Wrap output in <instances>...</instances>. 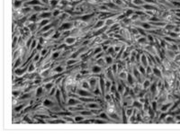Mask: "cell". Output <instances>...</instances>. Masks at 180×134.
<instances>
[{
  "instance_id": "obj_28",
  "label": "cell",
  "mask_w": 180,
  "mask_h": 134,
  "mask_svg": "<svg viewBox=\"0 0 180 134\" xmlns=\"http://www.w3.org/2000/svg\"><path fill=\"white\" fill-rule=\"evenodd\" d=\"M99 118L104 119V120L107 121H111V118H110V116H109V114L106 113L105 112H101L100 113H99Z\"/></svg>"
},
{
  "instance_id": "obj_58",
  "label": "cell",
  "mask_w": 180,
  "mask_h": 134,
  "mask_svg": "<svg viewBox=\"0 0 180 134\" xmlns=\"http://www.w3.org/2000/svg\"><path fill=\"white\" fill-rule=\"evenodd\" d=\"M20 95V91H15L14 90V92H13V95L15 97V96H19Z\"/></svg>"
},
{
  "instance_id": "obj_22",
  "label": "cell",
  "mask_w": 180,
  "mask_h": 134,
  "mask_svg": "<svg viewBox=\"0 0 180 134\" xmlns=\"http://www.w3.org/2000/svg\"><path fill=\"white\" fill-rule=\"evenodd\" d=\"M52 23V21H51V19H42V20H41L38 23H39V27H40V29L41 28H42V27H44V26H46V25H48L49 23ZM39 29V30H40Z\"/></svg>"
},
{
  "instance_id": "obj_24",
  "label": "cell",
  "mask_w": 180,
  "mask_h": 134,
  "mask_svg": "<svg viewBox=\"0 0 180 134\" xmlns=\"http://www.w3.org/2000/svg\"><path fill=\"white\" fill-rule=\"evenodd\" d=\"M54 85H55V83L53 81L44 83V89H45V91H47V92H50L51 89L54 87Z\"/></svg>"
},
{
  "instance_id": "obj_30",
  "label": "cell",
  "mask_w": 180,
  "mask_h": 134,
  "mask_svg": "<svg viewBox=\"0 0 180 134\" xmlns=\"http://www.w3.org/2000/svg\"><path fill=\"white\" fill-rule=\"evenodd\" d=\"M61 36H62V33H61L60 31H59V30L57 29L55 31V33H54V34H53L52 39L54 40V41H56V40H59L60 38H61Z\"/></svg>"
},
{
  "instance_id": "obj_19",
  "label": "cell",
  "mask_w": 180,
  "mask_h": 134,
  "mask_svg": "<svg viewBox=\"0 0 180 134\" xmlns=\"http://www.w3.org/2000/svg\"><path fill=\"white\" fill-rule=\"evenodd\" d=\"M36 63H34L33 61L30 62L29 65H28V69H27V73H29V74H31V73H33L36 69V66H35Z\"/></svg>"
},
{
  "instance_id": "obj_50",
  "label": "cell",
  "mask_w": 180,
  "mask_h": 134,
  "mask_svg": "<svg viewBox=\"0 0 180 134\" xmlns=\"http://www.w3.org/2000/svg\"><path fill=\"white\" fill-rule=\"evenodd\" d=\"M63 119L66 121V123H69V121H70V123H75V119H72V118H70V117H66V116H65Z\"/></svg>"
},
{
  "instance_id": "obj_43",
  "label": "cell",
  "mask_w": 180,
  "mask_h": 134,
  "mask_svg": "<svg viewBox=\"0 0 180 134\" xmlns=\"http://www.w3.org/2000/svg\"><path fill=\"white\" fill-rule=\"evenodd\" d=\"M109 116L111 118L112 121H119V116L115 113H108Z\"/></svg>"
},
{
  "instance_id": "obj_37",
  "label": "cell",
  "mask_w": 180,
  "mask_h": 134,
  "mask_svg": "<svg viewBox=\"0 0 180 134\" xmlns=\"http://www.w3.org/2000/svg\"><path fill=\"white\" fill-rule=\"evenodd\" d=\"M21 63H23V59L22 58H19V59H17L15 61H14V67H13V69H15L17 68H19V66L21 65Z\"/></svg>"
},
{
  "instance_id": "obj_4",
  "label": "cell",
  "mask_w": 180,
  "mask_h": 134,
  "mask_svg": "<svg viewBox=\"0 0 180 134\" xmlns=\"http://www.w3.org/2000/svg\"><path fill=\"white\" fill-rule=\"evenodd\" d=\"M104 26H106L105 25V20L104 19H100V20H98L95 23V24L93 25L92 29H93V31H98L99 29H102L103 27Z\"/></svg>"
},
{
  "instance_id": "obj_6",
  "label": "cell",
  "mask_w": 180,
  "mask_h": 134,
  "mask_svg": "<svg viewBox=\"0 0 180 134\" xmlns=\"http://www.w3.org/2000/svg\"><path fill=\"white\" fill-rule=\"evenodd\" d=\"M27 69H28V65L26 67H23V68H17L14 69V74L16 77H22L24 75V73H27Z\"/></svg>"
},
{
  "instance_id": "obj_27",
  "label": "cell",
  "mask_w": 180,
  "mask_h": 134,
  "mask_svg": "<svg viewBox=\"0 0 180 134\" xmlns=\"http://www.w3.org/2000/svg\"><path fill=\"white\" fill-rule=\"evenodd\" d=\"M157 87H158V84L156 82H152L151 85V87H150V91H151V93L152 95H155V93H156V91H157Z\"/></svg>"
},
{
  "instance_id": "obj_1",
  "label": "cell",
  "mask_w": 180,
  "mask_h": 134,
  "mask_svg": "<svg viewBox=\"0 0 180 134\" xmlns=\"http://www.w3.org/2000/svg\"><path fill=\"white\" fill-rule=\"evenodd\" d=\"M73 27H74V22L68 21V22H63L62 23H61L59 26L58 30L62 33V32H65V31H69V30H72Z\"/></svg>"
},
{
  "instance_id": "obj_44",
  "label": "cell",
  "mask_w": 180,
  "mask_h": 134,
  "mask_svg": "<svg viewBox=\"0 0 180 134\" xmlns=\"http://www.w3.org/2000/svg\"><path fill=\"white\" fill-rule=\"evenodd\" d=\"M49 53V50L47 48H43L42 50L40 51V54H41V58H43V57H45L47 54Z\"/></svg>"
},
{
  "instance_id": "obj_52",
  "label": "cell",
  "mask_w": 180,
  "mask_h": 134,
  "mask_svg": "<svg viewBox=\"0 0 180 134\" xmlns=\"http://www.w3.org/2000/svg\"><path fill=\"white\" fill-rule=\"evenodd\" d=\"M30 96H31V95H29V94H23L21 97H20V100H24V99H28V98H30Z\"/></svg>"
},
{
  "instance_id": "obj_7",
  "label": "cell",
  "mask_w": 180,
  "mask_h": 134,
  "mask_svg": "<svg viewBox=\"0 0 180 134\" xmlns=\"http://www.w3.org/2000/svg\"><path fill=\"white\" fill-rule=\"evenodd\" d=\"M88 82H89V85H90L91 91H93L99 85V78L97 79V77H92L88 79Z\"/></svg>"
},
{
  "instance_id": "obj_13",
  "label": "cell",
  "mask_w": 180,
  "mask_h": 134,
  "mask_svg": "<svg viewBox=\"0 0 180 134\" xmlns=\"http://www.w3.org/2000/svg\"><path fill=\"white\" fill-rule=\"evenodd\" d=\"M53 105H55V103L51 100V99H49V98H45L44 101L42 102V106H44V107H47V108H52Z\"/></svg>"
},
{
  "instance_id": "obj_10",
  "label": "cell",
  "mask_w": 180,
  "mask_h": 134,
  "mask_svg": "<svg viewBox=\"0 0 180 134\" xmlns=\"http://www.w3.org/2000/svg\"><path fill=\"white\" fill-rule=\"evenodd\" d=\"M96 16V14H94V13H91V14H88V15H82V16H79L78 17V19L80 20V21H82V22H84V23H89L90 22V20L92 19L93 17H95Z\"/></svg>"
},
{
  "instance_id": "obj_59",
  "label": "cell",
  "mask_w": 180,
  "mask_h": 134,
  "mask_svg": "<svg viewBox=\"0 0 180 134\" xmlns=\"http://www.w3.org/2000/svg\"><path fill=\"white\" fill-rule=\"evenodd\" d=\"M71 2H75V1H81V0H70Z\"/></svg>"
},
{
  "instance_id": "obj_36",
  "label": "cell",
  "mask_w": 180,
  "mask_h": 134,
  "mask_svg": "<svg viewBox=\"0 0 180 134\" xmlns=\"http://www.w3.org/2000/svg\"><path fill=\"white\" fill-rule=\"evenodd\" d=\"M132 106L133 107V108H138V109H141L142 107H143V105H142V103L138 100V101H133V103H132Z\"/></svg>"
},
{
  "instance_id": "obj_46",
  "label": "cell",
  "mask_w": 180,
  "mask_h": 134,
  "mask_svg": "<svg viewBox=\"0 0 180 134\" xmlns=\"http://www.w3.org/2000/svg\"><path fill=\"white\" fill-rule=\"evenodd\" d=\"M80 74H81V76H86L90 74V71L88 69H84L80 70Z\"/></svg>"
},
{
  "instance_id": "obj_45",
  "label": "cell",
  "mask_w": 180,
  "mask_h": 134,
  "mask_svg": "<svg viewBox=\"0 0 180 134\" xmlns=\"http://www.w3.org/2000/svg\"><path fill=\"white\" fill-rule=\"evenodd\" d=\"M25 106V105H24V103H22V105H17L15 108V113H20L23 109V107Z\"/></svg>"
},
{
  "instance_id": "obj_5",
  "label": "cell",
  "mask_w": 180,
  "mask_h": 134,
  "mask_svg": "<svg viewBox=\"0 0 180 134\" xmlns=\"http://www.w3.org/2000/svg\"><path fill=\"white\" fill-rule=\"evenodd\" d=\"M77 41H78V39H77V37H75V36H72V35H70V36H69V37H66L65 39H64V43L67 45V46H72V45H74L77 42Z\"/></svg>"
},
{
  "instance_id": "obj_31",
  "label": "cell",
  "mask_w": 180,
  "mask_h": 134,
  "mask_svg": "<svg viewBox=\"0 0 180 134\" xmlns=\"http://www.w3.org/2000/svg\"><path fill=\"white\" fill-rule=\"evenodd\" d=\"M61 15V12L60 8H54L52 10V18H59V16Z\"/></svg>"
},
{
  "instance_id": "obj_15",
  "label": "cell",
  "mask_w": 180,
  "mask_h": 134,
  "mask_svg": "<svg viewBox=\"0 0 180 134\" xmlns=\"http://www.w3.org/2000/svg\"><path fill=\"white\" fill-rule=\"evenodd\" d=\"M104 60H105V63H106V65H108V66H112L114 64V56H112V55H106L104 57Z\"/></svg>"
},
{
  "instance_id": "obj_17",
  "label": "cell",
  "mask_w": 180,
  "mask_h": 134,
  "mask_svg": "<svg viewBox=\"0 0 180 134\" xmlns=\"http://www.w3.org/2000/svg\"><path fill=\"white\" fill-rule=\"evenodd\" d=\"M61 53H62V51H59V50L55 51L54 52H52V55H51L52 59V60L59 59V58H60V55H61Z\"/></svg>"
},
{
  "instance_id": "obj_32",
  "label": "cell",
  "mask_w": 180,
  "mask_h": 134,
  "mask_svg": "<svg viewBox=\"0 0 180 134\" xmlns=\"http://www.w3.org/2000/svg\"><path fill=\"white\" fill-rule=\"evenodd\" d=\"M41 54H40V52H39V51H37V52L35 53V55L33 56L32 61H33L34 63H38V62H40V60H41Z\"/></svg>"
},
{
  "instance_id": "obj_53",
  "label": "cell",
  "mask_w": 180,
  "mask_h": 134,
  "mask_svg": "<svg viewBox=\"0 0 180 134\" xmlns=\"http://www.w3.org/2000/svg\"><path fill=\"white\" fill-rule=\"evenodd\" d=\"M146 4H151V5H155V3H156V1L155 0H144Z\"/></svg>"
},
{
  "instance_id": "obj_25",
  "label": "cell",
  "mask_w": 180,
  "mask_h": 134,
  "mask_svg": "<svg viewBox=\"0 0 180 134\" xmlns=\"http://www.w3.org/2000/svg\"><path fill=\"white\" fill-rule=\"evenodd\" d=\"M128 73L127 71H121L118 73V77H119L121 80H126L127 79V77H128Z\"/></svg>"
},
{
  "instance_id": "obj_56",
  "label": "cell",
  "mask_w": 180,
  "mask_h": 134,
  "mask_svg": "<svg viewBox=\"0 0 180 134\" xmlns=\"http://www.w3.org/2000/svg\"><path fill=\"white\" fill-rule=\"evenodd\" d=\"M112 2H113V0H102V3L104 4V5H108Z\"/></svg>"
},
{
  "instance_id": "obj_51",
  "label": "cell",
  "mask_w": 180,
  "mask_h": 134,
  "mask_svg": "<svg viewBox=\"0 0 180 134\" xmlns=\"http://www.w3.org/2000/svg\"><path fill=\"white\" fill-rule=\"evenodd\" d=\"M95 123H107V121H105V120H104V119H96V120H95Z\"/></svg>"
},
{
  "instance_id": "obj_9",
  "label": "cell",
  "mask_w": 180,
  "mask_h": 134,
  "mask_svg": "<svg viewBox=\"0 0 180 134\" xmlns=\"http://www.w3.org/2000/svg\"><path fill=\"white\" fill-rule=\"evenodd\" d=\"M79 103H81V101L79 100V98H74V97H70L67 101L68 106H76Z\"/></svg>"
},
{
  "instance_id": "obj_16",
  "label": "cell",
  "mask_w": 180,
  "mask_h": 134,
  "mask_svg": "<svg viewBox=\"0 0 180 134\" xmlns=\"http://www.w3.org/2000/svg\"><path fill=\"white\" fill-rule=\"evenodd\" d=\"M103 51H104V50H103L102 45H98V46H96L94 48V50H93V51H92V54H93V56H96V55H97V54L101 53Z\"/></svg>"
},
{
  "instance_id": "obj_29",
  "label": "cell",
  "mask_w": 180,
  "mask_h": 134,
  "mask_svg": "<svg viewBox=\"0 0 180 134\" xmlns=\"http://www.w3.org/2000/svg\"><path fill=\"white\" fill-rule=\"evenodd\" d=\"M86 106L91 109V110H94V109H99L100 108V106H99L96 103H86Z\"/></svg>"
},
{
  "instance_id": "obj_54",
  "label": "cell",
  "mask_w": 180,
  "mask_h": 134,
  "mask_svg": "<svg viewBox=\"0 0 180 134\" xmlns=\"http://www.w3.org/2000/svg\"><path fill=\"white\" fill-rule=\"evenodd\" d=\"M41 2L42 3L43 5H49V4H50V0H41Z\"/></svg>"
},
{
  "instance_id": "obj_8",
  "label": "cell",
  "mask_w": 180,
  "mask_h": 134,
  "mask_svg": "<svg viewBox=\"0 0 180 134\" xmlns=\"http://www.w3.org/2000/svg\"><path fill=\"white\" fill-rule=\"evenodd\" d=\"M103 70V67L99 66L97 64H94L91 67V73L93 75H98V74H101Z\"/></svg>"
},
{
  "instance_id": "obj_57",
  "label": "cell",
  "mask_w": 180,
  "mask_h": 134,
  "mask_svg": "<svg viewBox=\"0 0 180 134\" xmlns=\"http://www.w3.org/2000/svg\"><path fill=\"white\" fill-rule=\"evenodd\" d=\"M36 121L39 123H46V121L42 120V119H36Z\"/></svg>"
},
{
  "instance_id": "obj_61",
  "label": "cell",
  "mask_w": 180,
  "mask_h": 134,
  "mask_svg": "<svg viewBox=\"0 0 180 134\" xmlns=\"http://www.w3.org/2000/svg\"><path fill=\"white\" fill-rule=\"evenodd\" d=\"M113 1H114V0H113Z\"/></svg>"
},
{
  "instance_id": "obj_42",
  "label": "cell",
  "mask_w": 180,
  "mask_h": 134,
  "mask_svg": "<svg viewBox=\"0 0 180 134\" xmlns=\"http://www.w3.org/2000/svg\"><path fill=\"white\" fill-rule=\"evenodd\" d=\"M138 69L139 71L141 72V74L142 76H146V68L144 66H142V65H139L138 66Z\"/></svg>"
},
{
  "instance_id": "obj_20",
  "label": "cell",
  "mask_w": 180,
  "mask_h": 134,
  "mask_svg": "<svg viewBox=\"0 0 180 134\" xmlns=\"http://www.w3.org/2000/svg\"><path fill=\"white\" fill-rule=\"evenodd\" d=\"M38 40L37 39H33V41H32V43H31V46H30V48H29V51L30 52H32V51H33L34 50H36V47H37V45H38Z\"/></svg>"
},
{
  "instance_id": "obj_14",
  "label": "cell",
  "mask_w": 180,
  "mask_h": 134,
  "mask_svg": "<svg viewBox=\"0 0 180 134\" xmlns=\"http://www.w3.org/2000/svg\"><path fill=\"white\" fill-rule=\"evenodd\" d=\"M23 0H14V9H21L23 8V5H24Z\"/></svg>"
},
{
  "instance_id": "obj_33",
  "label": "cell",
  "mask_w": 180,
  "mask_h": 134,
  "mask_svg": "<svg viewBox=\"0 0 180 134\" xmlns=\"http://www.w3.org/2000/svg\"><path fill=\"white\" fill-rule=\"evenodd\" d=\"M77 62H78L77 59H70V58H69V59L66 60V66L70 67V66H72L74 64H76Z\"/></svg>"
},
{
  "instance_id": "obj_11",
  "label": "cell",
  "mask_w": 180,
  "mask_h": 134,
  "mask_svg": "<svg viewBox=\"0 0 180 134\" xmlns=\"http://www.w3.org/2000/svg\"><path fill=\"white\" fill-rule=\"evenodd\" d=\"M135 77L132 74V73H128V77H127V79L126 81L128 83V85L130 87H134L135 86Z\"/></svg>"
},
{
  "instance_id": "obj_41",
  "label": "cell",
  "mask_w": 180,
  "mask_h": 134,
  "mask_svg": "<svg viewBox=\"0 0 180 134\" xmlns=\"http://www.w3.org/2000/svg\"><path fill=\"white\" fill-rule=\"evenodd\" d=\"M125 113H126V115H127V117L129 118L130 116H132V115L134 113V108L132 107V108H125Z\"/></svg>"
},
{
  "instance_id": "obj_38",
  "label": "cell",
  "mask_w": 180,
  "mask_h": 134,
  "mask_svg": "<svg viewBox=\"0 0 180 134\" xmlns=\"http://www.w3.org/2000/svg\"><path fill=\"white\" fill-rule=\"evenodd\" d=\"M152 68H153V76L154 77H161V72H160V70L157 68V67H152Z\"/></svg>"
},
{
  "instance_id": "obj_18",
  "label": "cell",
  "mask_w": 180,
  "mask_h": 134,
  "mask_svg": "<svg viewBox=\"0 0 180 134\" xmlns=\"http://www.w3.org/2000/svg\"><path fill=\"white\" fill-rule=\"evenodd\" d=\"M44 87H39L36 88V93H35V96L37 98H40L43 95V91H44Z\"/></svg>"
},
{
  "instance_id": "obj_48",
  "label": "cell",
  "mask_w": 180,
  "mask_h": 134,
  "mask_svg": "<svg viewBox=\"0 0 180 134\" xmlns=\"http://www.w3.org/2000/svg\"><path fill=\"white\" fill-rule=\"evenodd\" d=\"M74 119H75V121H76V123H81L82 121H84V120H85L83 115H81V116H76Z\"/></svg>"
},
{
  "instance_id": "obj_21",
  "label": "cell",
  "mask_w": 180,
  "mask_h": 134,
  "mask_svg": "<svg viewBox=\"0 0 180 134\" xmlns=\"http://www.w3.org/2000/svg\"><path fill=\"white\" fill-rule=\"evenodd\" d=\"M59 3H60V0H50L49 7L51 9L57 8L58 5H59Z\"/></svg>"
},
{
  "instance_id": "obj_23",
  "label": "cell",
  "mask_w": 180,
  "mask_h": 134,
  "mask_svg": "<svg viewBox=\"0 0 180 134\" xmlns=\"http://www.w3.org/2000/svg\"><path fill=\"white\" fill-rule=\"evenodd\" d=\"M137 42L140 44V45H143V46H145V45H147L148 44V39H147V36H141V37L137 41Z\"/></svg>"
},
{
  "instance_id": "obj_12",
  "label": "cell",
  "mask_w": 180,
  "mask_h": 134,
  "mask_svg": "<svg viewBox=\"0 0 180 134\" xmlns=\"http://www.w3.org/2000/svg\"><path fill=\"white\" fill-rule=\"evenodd\" d=\"M55 31L56 30H54V28H52V29H51L50 30V31H48V32H46V33H42L41 34V36L43 38H44L45 40H48V39H50V38H52V36H53V34H54V33H55Z\"/></svg>"
},
{
  "instance_id": "obj_55",
  "label": "cell",
  "mask_w": 180,
  "mask_h": 134,
  "mask_svg": "<svg viewBox=\"0 0 180 134\" xmlns=\"http://www.w3.org/2000/svg\"><path fill=\"white\" fill-rule=\"evenodd\" d=\"M23 121H27V123H33V121H32V120H30V119H29V117L27 116V115H26V116H25V117H24V118H23Z\"/></svg>"
},
{
  "instance_id": "obj_60",
  "label": "cell",
  "mask_w": 180,
  "mask_h": 134,
  "mask_svg": "<svg viewBox=\"0 0 180 134\" xmlns=\"http://www.w3.org/2000/svg\"><path fill=\"white\" fill-rule=\"evenodd\" d=\"M133 1V0H127V2H130V3H132Z\"/></svg>"
},
{
  "instance_id": "obj_34",
  "label": "cell",
  "mask_w": 180,
  "mask_h": 134,
  "mask_svg": "<svg viewBox=\"0 0 180 134\" xmlns=\"http://www.w3.org/2000/svg\"><path fill=\"white\" fill-rule=\"evenodd\" d=\"M131 4H132L133 5H136V7H141V5L142 7V5H143L144 4H146V3H145L144 0H133Z\"/></svg>"
},
{
  "instance_id": "obj_35",
  "label": "cell",
  "mask_w": 180,
  "mask_h": 134,
  "mask_svg": "<svg viewBox=\"0 0 180 134\" xmlns=\"http://www.w3.org/2000/svg\"><path fill=\"white\" fill-rule=\"evenodd\" d=\"M151 85V82L150 79H145V80L143 81V83H142V87H143L144 90H146L147 88H150Z\"/></svg>"
},
{
  "instance_id": "obj_26",
  "label": "cell",
  "mask_w": 180,
  "mask_h": 134,
  "mask_svg": "<svg viewBox=\"0 0 180 134\" xmlns=\"http://www.w3.org/2000/svg\"><path fill=\"white\" fill-rule=\"evenodd\" d=\"M40 75H41L43 78H46V77H51V75H52V73H51V69H44L42 72H41V73H40Z\"/></svg>"
},
{
  "instance_id": "obj_39",
  "label": "cell",
  "mask_w": 180,
  "mask_h": 134,
  "mask_svg": "<svg viewBox=\"0 0 180 134\" xmlns=\"http://www.w3.org/2000/svg\"><path fill=\"white\" fill-rule=\"evenodd\" d=\"M96 64L101 66V67H104V65H106V63H105V60H104V57L96 59Z\"/></svg>"
},
{
  "instance_id": "obj_49",
  "label": "cell",
  "mask_w": 180,
  "mask_h": 134,
  "mask_svg": "<svg viewBox=\"0 0 180 134\" xmlns=\"http://www.w3.org/2000/svg\"><path fill=\"white\" fill-rule=\"evenodd\" d=\"M151 109L153 111H155V112L157 111V102L155 100L152 101V103H151Z\"/></svg>"
},
{
  "instance_id": "obj_2",
  "label": "cell",
  "mask_w": 180,
  "mask_h": 134,
  "mask_svg": "<svg viewBox=\"0 0 180 134\" xmlns=\"http://www.w3.org/2000/svg\"><path fill=\"white\" fill-rule=\"evenodd\" d=\"M76 94L79 97H95L96 96L93 93H90L89 90H86V89H83V88L76 89Z\"/></svg>"
},
{
  "instance_id": "obj_3",
  "label": "cell",
  "mask_w": 180,
  "mask_h": 134,
  "mask_svg": "<svg viewBox=\"0 0 180 134\" xmlns=\"http://www.w3.org/2000/svg\"><path fill=\"white\" fill-rule=\"evenodd\" d=\"M51 18H52V11H50V10L42 11L41 13H39L38 23L42 19H51Z\"/></svg>"
},
{
  "instance_id": "obj_47",
  "label": "cell",
  "mask_w": 180,
  "mask_h": 134,
  "mask_svg": "<svg viewBox=\"0 0 180 134\" xmlns=\"http://www.w3.org/2000/svg\"><path fill=\"white\" fill-rule=\"evenodd\" d=\"M57 88H56V86H54L52 89H51V91H50V92H49V95L50 96H53L54 95H55V93L56 92H57Z\"/></svg>"
},
{
  "instance_id": "obj_40",
  "label": "cell",
  "mask_w": 180,
  "mask_h": 134,
  "mask_svg": "<svg viewBox=\"0 0 180 134\" xmlns=\"http://www.w3.org/2000/svg\"><path fill=\"white\" fill-rule=\"evenodd\" d=\"M81 88L86 89V90H91L88 80V81H83V82H82V84H81Z\"/></svg>"
}]
</instances>
